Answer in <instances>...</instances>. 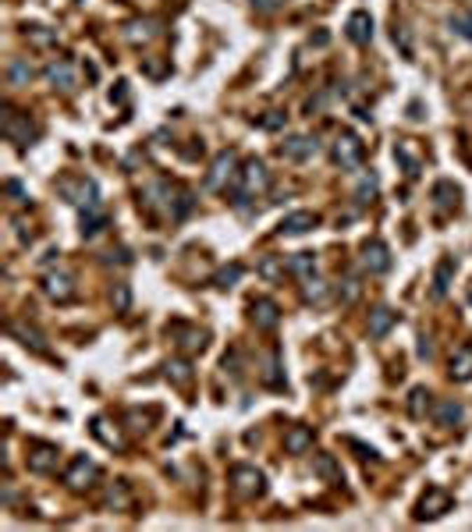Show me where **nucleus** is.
<instances>
[{
  "instance_id": "6ab92c4d",
  "label": "nucleus",
  "mask_w": 472,
  "mask_h": 532,
  "mask_svg": "<svg viewBox=\"0 0 472 532\" xmlns=\"http://www.w3.org/2000/svg\"><path fill=\"white\" fill-rule=\"evenodd\" d=\"M312 468H317V475H324L327 483H341V465L334 461V454H317Z\"/></svg>"
},
{
  "instance_id": "2f4dec72",
  "label": "nucleus",
  "mask_w": 472,
  "mask_h": 532,
  "mask_svg": "<svg viewBox=\"0 0 472 532\" xmlns=\"http://www.w3.org/2000/svg\"><path fill=\"white\" fill-rule=\"evenodd\" d=\"M277 270H281V266H277V259H267L263 266H259V274H263V277H277Z\"/></svg>"
},
{
  "instance_id": "6e6552de",
  "label": "nucleus",
  "mask_w": 472,
  "mask_h": 532,
  "mask_svg": "<svg viewBox=\"0 0 472 532\" xmlns=\"http://www.w3.org/2000/svg\"><path fill=\"white\" fill-rule=\"evenodd\" d=\"M309 227H317V213L312 209H295V213H288V217L281 220L284 234H305Z\"/></svg>"
},
{
  "instance_id": "bb28decb",
  "label": "nucleus",
  "mask_w": 472,
  "mask_h": 532,
  "mask_svg": "<svg viewBox=\"0 0 472 532\" xmlns=\"http://www.w3.org/2000/svg\"><path fill=\"white\" fill-rule=\"evenodd\" d=\"M99 224H103V217L89 206V217H82V231H85V234H96V231H99Z\"/></svg>"
},
{
  "instance_id": "ddd939ff",
  "label": "nucleus",
  "mask_w": 472,
  "mask_h": 532,
  "mask_svg": "<svg viewBox=\"0 0 472 532\" xmlns=\"http://www.w3.org/2000/svg\"><path fill=\"white\" fill-rule=\"evenodd\" d=\"M284 447H288V454H302V451H309V447H312V430H309V426H295V430H288Z\"/></svg>"
},
{
  "instance_id": "473e14b6",
  "label": "nucleus",
  "mask_w": 472,
  "mask_h": 532,
  "mask_svg": "<svg viewBox=\"0 0 472 532\" xmlns=\"http://www.w3.org/2000/svg\"><path fill=\"white\" fill-rule=\"evenodd\" d=\"M128 302H132V295H128V288H125V284H118V309L125 312V309H128Z\"/></svg>"
},
{
  "instance_id": "f3484780",
  "label": "nucleus",
  "mask_w": 472,
  "mask_h": 532,
  "mask_svg": "<svg viewBox=\"0 0 472 532\" xmlns=\"http://www.w3.org/2000/svg\"><path fill=\"white\" fill-rule=\"evenodd\" d=\"M447 504H451V497H447L444 490H430V497L419 504V518H437Z\"/></svg>"
},
{
  "instance_id": "dca6fc26",
  "label": "nucleus",
  "mask_w": 472,
  "mask_h": 532,
  "mask_svg": "<svg viewBox=\"0 0 472 532\" xmlns=\"http://www.w3.org/2000/svg\"><path fill=\"white\" fill-rule=\"evenodd\" d=\"M451 274H454V259L447 255V259H440L437 274H433V298H444V295H447V288H451Z\"/></svg>"
},
{
  "instance_id": "393cba45",
  "label": "nucleus",
  "mask_w": 472,
  "mask_h": 532,
  "mask_svg": "<svg viewBox=\"0 0 472 532\" xmlns=\"http://www.w3.org/2000/svg\"><path fill=\"white\" fill-rule=\"evenodd\" d=\"M263 380H267L270 387H281V384H284V380L277 377V355H270V358H267V372H263Z\"/></svg>"
},
{
  "instance_id": "a211bd4d",
  "label": "nucleus",
  "mask_w": 472,
  "mask_h": 532,
  "mask_svg": "<svg viewBox=\"0 0 472 532\" xmlns=\"http://www.w3.org/2000/svg\"><path fill=\"white\" fill-rule=\"evenodd\" d=\"M57 465V451L54 447H36L32 454H29V468L32 472H50Z\"/></svg>"
},
{
  "instance_id": "cd10ccee",
  "label": "nucleus",
  "mask_w": 472,
  "mask_h": 532,
  "mask_svg": "<svg viewBox=\"0 0 472 532\" xmlns=\"http://www.w3.org/2000/svg\"><path fill=\"white\" fill-rule=\"evenodd\" d=\"M355 195H359V202H370V199L377 195V178H366V181L359 185V192H355Z\"/></svg>"
},
{
  "instance_id": "f8f14e48",
  "label": "nucleus",
  "mask_w": 472,
  "mask_h": 532,
  "mask_svg": "<svg viewBox=\"0 0 472 532\" xmlns=\"http://www.w3.org/2000/svg\"><path fill=\"white\" fill-rule=\"evenodd\" d=\"M451 380H458V384L472 380V348H458L451 355Z\"/></svg>"
},
{
  "instance_id": "c756f323",
  "label": "nucleus",
  "mask_w": 472,
  "mask_h": 532,
  "mask_svg": "<svg viewBox=\"0 0 472 532\" xmlns=\"http://www.w3.org/2000/svg\"><path fill=\"white\" fill-rule=\"evenodd\" d=\"M451 25H454V29H458L465 39H472V15H468V18H454Z\"/></svg>"
},
{
  "instance_id": "72a5a7b5",
  "label": "nucleus",
  "mask_w": 472,
  "mask_h": 532,
  "mask_svg": "<svg viewBox=\"0 0 472 532\" xmlns=\"http://www.w3.org/2000/svg\"><path fill=\"white\" fill-rule=\"evenodd\" d=\"M8 192H11V195H15V199H18V202H22V199H25V195H22V185H18V181H8Z\"/></svg>"
},
{
  "instance_id": "39448f33",
  "label": "nucleus",
  "mask_w": 472,
  "mask_h": 532,
  "mask_svg": "<svg viewBox=\"0 0 472 532\" xmlns=\"http://www.w3.org/2000/svg\"><path fill=\"white\" fill-rule=\"evenodd\" d=\"M362 266L370 274H387L391 270V252L384 241H366L362 245Z\"/></svg>"
},
{
  "instance_id": "f257e3e1",
  "label": "nucleus",
  "mask_w": 472,
  "mask_h": 532,
  "mask_svg": "<svg viewBox=\"0 0 472 532\" xmlns=\"http://www.w3.org/2000/svg\"><path fill=\"white\" fill-rule=\"evenodd\" d=\"M267 185H270V174H267V167L259 164V160H249V164L238 171V188H235V206H245L249 199H256V195H263L267 192Z\"/></svg>"
},
{
  "instance_id": "0eeeda50",
  "label": "nucleus",
  "mask_w": 472,
  "mask_h": 532,
  "mask_svg": "<svg viewBox=\"0 0 472 532\" xmlns=\"http://www.w3.org/2000/svg\"><path fill=\"white\" fill-rule=\"evenodd\" d=\"M252 319H256L259 330H274L277 319H281V312H277V305H274L270 298H256V302H252Z\"/></svg>"
},
{
  "instance_id": "9b49d317",
  "label": "nucleus",
  "mask_w": 472,
  "mask_h": 532,
  "mask_svg": "<svg viewBox=\"0 0 472 532\" xmlns=\"http://www.w3.org/2000/svg\"><path fill=\"white\" fill-rule=\"evenodd\" d=\"M46 82L57 85V89H75V68H71L68 61L50 64V68H46Z\"/></svg>"
},
{
  "instance_id": "423d86ee",
  "label": "nucleus",
  "mask_w": 472,
  "mask_h": 532,
  "mask_svg": "<svg viewBox=\"0 0 472 532\" xmlns=\"http://www.w3.org/2000/svg\"><path fill=\"white\" fill-rule=\"evenodd\" d=\"M92 479H96V465H92L89 458H75L71 468L64 472V483H68L71 490H85Z\"/></svg>"
},
{
  "instance_id": "7ed1b4c3",
  "label": "nucleus",
  "mask_w": 472,
  "mask_h": 532,
  "mask_svg": "<svg viewBox=\"0 0 472 532\" xmlns=\"http://www.w3.org/2000/svg\"><path fill=\"white\" fill-rule=\"evenodd\" d=\"M362 142L355 139V135H341L338 142H334V160L341 164V171H355L359 164H362Z\"/></svg>"
},
{
  "instance_id": "4468645a",
  "label": "nucleus",
  "mask_w": 472,
  "mask_h": 532,
  "mask_svg": "<svg viewBox=\"0 0 472 532\" xmlns=\"http://www.w3.org/2000/svg\"><path fill=\"white\" fill-rule=\"evenodd\" d=\"M288 270L298 274L302 281H309L312 274H317V255H312V252H295V255L288 259Z\"/></svg>"
},
{
  "instance_id": "4be33fe9",
  "label": "nucleus",
  "mask_w": 472,
  "mask_h": 532,
  "mask_svg": "<svg viewBox=\"0 0 472 532\" xmlns=\"http://www.w3.org/2000/svg\"><path fill=\"white\" fill-rule=\"evenodd\" d=\"M8 78H11V85H25V82L32 78V68H29L25 61H11V68H8Z\"/></svg>"
},
{
  "instance_id": "c85d7f7f",
  "label": "nucleus",
  "mask_w": 472,
  "mask_h": 532,
  "mask_svg": "<svg viewBox=\"0 0 472 532\" xmlns=\"http://www.w3.org/2000/svg\"><path fill=\"white\" fill-rule=\"evenodd\" d=\"M238 277H242V266H231V270H224V274L217 277V284H221V288H231Z\"/></svg>"
},
{
  "instance_id": "20e7f679",
  "label": "nucleus",
  "mask_w": 472,
  "mask_h": 532,
  "mask_svg": "<svg viewBox=\"0 0 472 532\" xmlns=\"http://www.w3.org/2000/svg\"><path fill=\"white\" fill-rule=\"evenodd\" d=\"M320 153V142L309 139V135H291L284 146H281V156L284 160H295V164H302V160H312Z\"/></svg>"
},
{
  "instance_id": "f03ea898",
  "label": "nucleus",
  "mask_w": 472,
  "mask_h": 532,
  "mask_svg": "<svg viewBox=\"0 0 472 532\" xmlns=\"http://www.w3.org/2000/svg\"><path fill=\"white\" fill-rule=\"evenodd\" d=\"M231 483H235V490H238L242 497H259V493L267 490L263 472L252 468V465H235V468H231Z\"/></svg>"
},
{
  "instance_id": "a878e982",
  "label": "nucleus",
  "mask_w": 472,
  "mask_h": 532,
  "mask_svg": "<svg viewBox=\"0 0 472 532\" xmlns=\"http://www.w3.org/2000/svg\"><path fill=\"white\" fill-rule=\"evenodd\" d=\"M426 398H430V394H426L423 387H415V391H412V401H408V412H412V415H423V401H426Z\"/></svg>"
},
{
  "instance_id": "5701e85b",
  "label": "nucleus",
  "mask_w": 472,
  "mask_h": 532,
  "mask_svg": "<svg viewBox=\"0 0 472 532\" xmlns=\"http://www.w3.org/2000/svg\"><path fill=\"white\" fill-rule=\"evenodd\" d=\"M167 377H171L178 387H185V384L192 380V369H188V362H171V365H167Z\"/></svg>"
},
{
  "instance_id": "412c9836",
  "label": "nucleus",
  "mask_w": 472,
  "mask_h": 532,
  "mask_svg": "<svg viewBox=\"0 0 472 532\" xmlns=\"http://www.w3.org/2000/svg\"><path fill=\"white\" fill-rule=\"evenodd\" d=\"M46 295H50V298H61V302L71 298V281L61 277V274H50V277H46Z\"/></svg>"
},
{
  "instance_id": "2eb2a0df",
  "label": "nucleus",
  "mask_w": 472,
  "mask_h": 532,
  "mask_svg": "<svg viewBox=\"0 0 472 532\" xmlns=\"http://www.w3.org/2000/svg\"><path fill=\"white\" fill-rule=\"evenodd\" d=\"M391 327H394V312L387 305H380V309L370 312V337H384Z\"/></svg>"
},
{
  "instance_id": "aec40b11",
  "label": "nucleus",
  "mask_w": 472,
  "mask_h": 532,
  "mask_svg": "<svg viewBox=\"0 0 472 532\" xmlns=\"http://www.w3.org/2000/svg\"><path fill=\"white\" fill-rule=\"evenodd\" d=\"M461 415H465V412H461L458 401H440V405H437V422H440V426H458Z\"/></svg>"
},
{
  "instance_id": "b1692460",
  "label": "nucleus",
  "mask_w": 472,
  "mask_h": 532,
  "mask_svg": "<svg viewBox=\"0 0 472 532\" xmlns=\"http://www.w3.org/2000/svg\"><path fill=\"white\" fill-rule=\"evenodd\" d=\"M324 295H327L324 281H317V277H309V281H305V298H312V302H324Z\"/></svg>"
},
{
  "instance_id": "9d476101",
  "label": "nucleus",
  "mask_w": 472,
  "mask_h": 532,
  "mask_svg": "<svg viewBox=\"0 0 472 532\" xmlns=\"http://www.w3.org/2000/svg\"><path fill=\"white\" fill-rule=\"evenodd\" d=\"M231 167H235V153H221L217 164H214V171H209V178H206V188H221V185L235 174Z\"/></svg>"
},
{
  "instance_id": "7c9ffc66",
  "label": "nucleus",
  "mask_w": 472,
  "mask_h": 532,
  "mask_svg": "<svg viewBox=\"0 0 472 532\" xmlns=\"http://www.w3.org/2000/svg\"><path fill=\"white\" fill-rule=\"evenodd\" d=\"M281 4H284V0H252V8H256V11H277Z\"/></svg>"
},
{
  "instance_id": "1a4fd4ad",
  "label": "nucleus",
  "mask_w": 472,
  "mask_h": 532,
  "mask_svg": "<svg viewBox=\"0 0 472 532\" xmlns=\"http://www.w3.org/2000/svg\"><path fill=\"white\" fill-rule=\"evenodd\" d=\"M348 39L352 43H370L373 39V18L366 15V11H355L348 18Z\"/></svg>"
}]
</instances>
